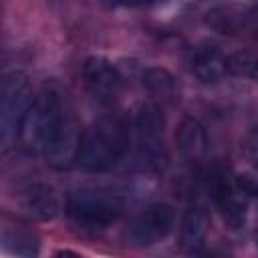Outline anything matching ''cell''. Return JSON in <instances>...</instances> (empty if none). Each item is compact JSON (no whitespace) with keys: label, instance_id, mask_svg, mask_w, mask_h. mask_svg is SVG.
Returning a JSON list of instances; mask_svg holds the SVG:
<instances>
[{"label":"cell","instance_id":"1","mask_svg":"<svg viewBox=\"0 0 258 258\" xmlns=\"http://www.w3.org/2000/svg\"><path fill=\"white\" fill-rule=\"evenodd\" d=\"M129 149V131L123 119L107 115L83 131L77 163L91 173L113 169Z\"/></svg>","mask_w":258,"mask_h":258},{"label":"cell","instance_id":"19","mask_svg":"<svg viewBox=\"0 0 258 258\" xmlns=\"http://www.w3.org/2000/svg\"><path fill=\"white\" fill-rule=\"evenodd\" d=\"M119 4H143V2H151V0H113Z\"/></svg>","mask_w":258,"mask_h":258},{"label":"cell","instance_id":"14","mask_svg":"<svg viewBox=\"0 0 258 258\" xmlns=\"http://www.w3.org/2000/svg\"><path fill=\"white\" fill-rule=\"evenodd\" d=\"M210 228V212L202 202H191L181 218L179 242L185 250H196L204 244Z\"/></svg>","mask_w":258,"mask_h":258},{"label":"cell","instance_id":"9","mask_svg":"<svg viewBox=\"0 0 258 258\" xmlns=\"http://www.w3.org/2000/svg\"><path fill=\"white\" fill-rule=\"evenodd\" d=\"M83 81L87 89L99 99H111L123 87L121 73L105 56H89L83 62Z\"/></svg>","mask_w":258,"mask_h":258},{"label":"cell","instance_id":"13","mask_svg":"<svg viewBox=\"0 0 258 258\" xmlns=\"http://www.w3.org/2000/svg\"><path fill=\"white\" fill-rule=\"evenodd\" d=\"M175 143L179 153L187 161H202L208 151V133L206 127L196 117H185L177 131H175Z\"/></svg>","mask_w":258,"mask_h":258},{"label":"cell","instance_id":"7","mask_svg":"<svg viewBox=\"0 0 258 258\" xmlns=\"http://www.w3.org/2000/svg\"><path fill=\"white\" fill-rule=\"evenodd\" d=\"M81 137H83V131H81L75 115L67 111L62 121L58 123V127L50 135V139L46 141V145L42 149V157L46 159L48 165H52L56 169L69 167L73 161H77Z\"/></svg>","mask_w":258,"mask_h":258},{"label":"cell","instance_id":"4","mask_svg":"<svg viewBox=\"0 0 258 258\" xmlns=\"http://www.w3.org/2000/svg\"><path fill=\"white\" fill-rule=\"evenodd\" d=\"M135 131L141 159L155 173L167 167L169 153L165 145V119L155 103H143L135 117Z\"/></svg>","mask_w":258,"mask_h":258},{"label":"cell","instance_id":"8","mask_svg":"<svg viewBox=\"0 0 258 258\" xmlns=\"http://www.w3.org/2000/svg\"><path fill=\"white\" fill-rule=\"evenodd\" d=\"M214 198H216V204L222 212V218L224 222L230 226V228H242L246 224V218H248V208H250V200L254 198L252 194H248L240 183L238 179H228V177H222L218 179L216 187H214Z\"/></svg>","mask_w":258,"mask_h":258},{"label":"cell","instance_id":"15","mask_svg":"<svg viewBox=\"0 0 258 258\" xmlns=\"http://www.w3.org/2000/svg\"><path fill=\"white\" fill-rule=\"evenodd\" d=\"M2 246L6 252L14 256H36L38 254V240L36 236L26 230L24 226L4 224L2 226Z\"/></svg>","mask_w":258,"mask_h":258},{"label":"cell","instance_id":"5","mask_svg":"<svg viewBox=\"0 0 258 258\" xmlns=\"http://www.w3.org/2000/svg\"><path fill=\"white\" fill-rule=\"evenodd\" d=\"M2 111H0V123H2V139L8 143L12 137H18V125L32 101L28 77L20 71H12L4 75L2 79Z\"/></svg>","mask_w":258,"mask_h":258},{"label":"cell","instance_id":"11","mask_svg":"<svg viewBox=\"0 0 258 258\" xmlns=\"http://www.w3.org/2000/svg\"><path fill=\"white\" fill-rule=\"evenodd\" d=\"M228 54L220 50L216 44H198L187 54L189 71L202 81V83H216L228 75L226 67Z\"/></svg>","mask_w":258,"mask_h":258},{"label":"cell","instance_id":"10","mask_svg":"<svg viewBox=\"0 0 258 258\" xmlns=\"http://www.w3.org/2000/svg\"><path fill=\"white\" fill-rule=\"evenodd\" d=\"M20 208L32 220H54L62 210V198L48 183H30L20 194Z\"/></svg>","mask_w":258,"mask_h":258},{"label":"cell","instance_id":"2","mask_svg":"<svg viewBox=\"0 0 258 258\" xmlns=\"http://www.w3.org/2000/svg\"><path fill=\"white\" fill-rule=\"evenodd\" d=\"M125 212L123 196L109 189L83 187L67 196L64 214L75 230L81 232H103L111 228Z\"/></svg>","mask_w":258,"mask_h":258},{"label":"cell","instance_id":"17","mask_svg":"<svg viewBox=\"0 0 258 258\" xmlns=\"http://www.w3.org/2000/svg\"><path fill=\"white\" fill-rule=\"evenodd\" d=\"M228 75L244 77V79H258V56L250 52H232L226 58Z\"/></svg>","mask_w":258,"mask_h":258},{"label":"cell","instance_id":"18","mask_svg":"<svg viewBox=\"0 0 258 258\" xmlns=\"http://www.w3.org/2000/svg\"><path fill=\"white\" fill-rule=\"evenodd\" d=\"M240 151H242V157L258 171V123L252 125L250 131L246 133V137L242 139Z\"/></svg>","mask_w":258,"mask_h":258},{"label":"cell","instance_id":"12","mask_svg":"<svg viewBox=\"0 0 258 258\" xmlns=\"http://www.w3.org/2000/svg\"><path fill=\"white\" fill-rule=\"evenodd\" d=\"M256 14L248 8L242 6H234V4H224V6H216L210 8L204 16L206 24L220 32V34H242L250 28V24L254 22Z\"/></svg>","mask_w":258,"mask_h":258},{"label":"cell","instance_id":"16","mask_svg":"<svg viewBox=\"0 0 258 258\" xmlns=\"http://www.w3.org/2000/svg\"><path fill=\"white\" fill-rule=\"evenodd\" d=\"M143 87L147 89V93L163 103H171L177 95V85L173 75L167 69L161 67H147L143 71Z\"/></svg>","mask_w":258,"mask_h":258},{"label":"cell","instance_id":"3","mask_svg":"<svg viewBox=\"0 0 258 258\" xmlns=\"http://www.w3.org/2000/svg\"><path fill=\"white\" fill-rule=\"evenodd\" d=\"M64 113L67 109L60 95L50 87L40 89L32 97L28 109L20 119V125H18L20 145L30 153H42L46 141L62 121Z\"/></svg>","mask_w":258,"mask_h":258},{"label":"cell","instance_id":"6","mask_svg":"<svg viewBox=\"0 0 258 258\" xmlns=\"http://www.w3.org/2000/svg\"><path fill=\"white\" fill-rule=\"evenodd\" d=\"M175 226V212L165 202L149 204L141 210L127 228V242L133 246H151L171 234Z\"/></svg>","mask_w":258,"mask_h":258}]
</instances>
